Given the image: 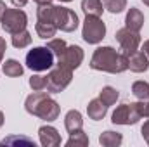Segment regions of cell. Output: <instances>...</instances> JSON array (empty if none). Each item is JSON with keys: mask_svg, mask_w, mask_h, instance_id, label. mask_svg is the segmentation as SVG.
<instances>
[{"mask_svg": "<svg viewBox=\"0 0 149 147\" xmlns=\"http://www.w3.org/2000/svg\"><path fill=\"white\" fill-rule=\"evenodd\" d=\"M54 12H56V5H52V3L38 5L37 19L38 21H52V23H54Z\"/></svg>", "mask_w": 149, "mask_h": 147, "instance_id": "cell-22", "label": "cell"}, {"mask_svg": "<svg viewBox=\"0 0 149 147\" xmlns=\"http://www.w3.org/2000/svg\"><path fill=\"white\" fill-rule=\"evenodd\" d=\"M118 97H120V94H118V90L113 88V87H104V88L99 92V99H101L108 107L113 106V104H116Z\"/></svg>", "mask_w": 149, "mask_h": 147, "instance_id": "cell-21", "label": "cell"}, {"mask_svg": "<svg viewBox=\"0 0 149 147\" xmlns=\"http://www.w3.org/2000/svg\"><path fill=\"white\" fill-rule=\"evenodd\" d=\"M90 68L95 71H106V73H123L128 69V57L121 52H116L113 47H99L95 49Z\"/></svg>", "mask_w": 149, "mask_h": 147, "instance_id": "cell-1", "label": "cell"}, {"mask_svg": "<svg viewBox=\"0 0 149 147\" xmlns=\"http://www.w3.org/2000/svg\"><path fill=\"white\" fill-rule=\"evenodd\" d=\"M142 52L148 55V59H149V40H146V42H144V45H142Z\"/></svg>", "mask_w": 149, "mask_h": 147, "instance_id": "cell-32", "label": "cell"}, {"mask_svg": "<svg viewBox=\"0 0 149 147\" xmlns=\"http://www.w3.org/2000/svg\"><path fill=\"white\" fill-rule=\"evenodd\" d=\"M142 118H144V101H139L118 106L113 112L111 121L114 125H135Z\"/></svg>", "mask_w": 149, "mask_h": 147, "instance_id": "cell-3", "label": "cell"}, {"mask_svg": "<svg viewBox=\"0 0 149 147\" xmlns=\"http://www.w3.org/2000/svg\"><path fill=\"white\" fill-rule=\"evenodd\" d=\"M5 50H7V43H5V40H3V38L0 37V64H2V57H3Z\"/></svg>", "mask_w": 149, "mask_h": 147, "instance_id": "cell-30", "label": "cell"}, {"mask_svg": "<svg viewBox=\"0 0 149 147\" xmlns=\"http://www.w3.org/2000/svg\"><path fill=\"white\" fill-rule=\"evenodd\" d=\"M81 37L87 43H99L102 42V38L106 37V24L102 23L101 17L95 16H85L83 21V30H81Z\"/></svg>", "mask_w": 149, "mask_h": 147, "instance_id": "cell-6", "label": "cell"}, {"mask_svg": "<svg viewBox=\"0 0 149 147\" xmlns=\"http://www.w3.org/2000/svg\"><path fill=\"white\" fill-rule=\"evenodd\" d=\"M114 38L121 45V50H123L125 55L135 52L139 49V45H141V35H139V31H134V30H130L127 26L121 28V30H118Z\"/></svg>", "mask_w": 149, "mask_h": 147, "instance_id": "cell-9", "label": "cell"}, {"mask_svg": "<svg viewBox=\"0 0 149 147\" xmlns=\"http://www.w3.org/2000/svg\"><path fill=\"white\" fill-rule=\"evenodd\" d=\"M30 87L33 92H42L47 88V76H40V74H33L30 78Z\"/></svg>", "mask_w": 149, "mask_h": 147, "instance_id": "cell-27", "label": "cell"}, {"mask_svg": "<svg viewBox=\"0 0 149 147\" xmlns=\"http://www.w3.org/2000/svg\"><path fill=\"white\" fill-rule=\"evenodd\" d=\"M128 57V69L134 73H144L149 69V59L142 50H135L127 55Z\"/></svg>", "mask_w": 149, "mask_h": 147, "instance_id": "cell-11", "label": "cell"}, {"mask_svg": "<svg viewBox=\"0 0 149 147\" xmlns=\"http://www.w3.org/2000/svg\"><path fill=\"white\" fill-rule=\"evenodd\" d=\"M106 112H108V106H106L101 99H94V101H90L88 106H87V114H88V118L94 119V121H101V119L106 116Z\"/></svg>", "mask_w": 149, "mask_h": 147, "instance_id": "cell-15", "label": "cell"}, {"mask_svg": "<svg viewBox=\"0 0 149 147\" xmlns=\"http://www.w3.org/2000/svg\"><path fill=\"white\" fill-rule=\"evenodd\" d=\"M83 62V50L78 45H70L66 47V50L63 52L61 57H57V66H63L66 69H76L80 68V64Z\"/></svg>", "mask_w": 149, "mask_h": 147, "instance_id": "cell-10", "label": "cell"}, {"mask_svg": "<svg viewBox=\"0 0 149 147\" xmlns=\"http://www.w3.org/2000/svg\"><path fill=\"white\" fill-rule=\"evenodd\" d=\"M5 9H7V5L0 0V19H2V16H3V12H5Z\"/></svg>", "mask_w": 149, "mask_h": 147, "instance_id": "cell-34", "label": "cell"}, {"mask_svg": "<svg viewBox=\"0 0 149 147\" xmlns=\"http://www.w3.org/2000/svg\"><path fill=\"white\" fill-rule=\"evenodd\" d=\"M104 3L101 0H81V10L85 12V16H95L101 17L102 16V9Z\"/></svg>", "mask_w": 149, "mask_h": 147, "instance_id": "cell-17", "label": "cell"}, {"mask_svg": "<svg viewBox=\"0 0 149 147\" xmlns=\"http://www.w3.org/2000/svg\"><path fill=\"white\" fill-rule=\"evenodd\" d=\"M71 78H73V71L71 69L57 66L56 69H52L47 74V90L50 94H59L71 83Z\"/></svg>", "mask_w": 149, "mask_h": 147, "instance_id": "cell-7", "label": "cell"}, {"mask_svg": "<svg viewBox=\"0 0 149 147\" xmlns=\"http://www.w3.org/2000/svg\"><path fill=\"white\" fill-rule=\"evenodd\" d=\"M125 24H127V28H130L134 31H141L144 26V14L137 7H130V10L127 12V17H125Z\"/></svg>", "mask_w": 149, "mask_h": 147, "instance_id": "cell-13", "label": "cell"}, {"mask_svg": "<svg viewBox=\"0 0 149 147\" xmlns=\"http://www.w3.org/2000/svg\"><path fill=\"white\" fill-rule=\"evenodd\" d=\"M64 126H66V130L70 133H73L76 130H81L83 128V116H81V112L76 109L68 111L66 116H64Z\"/></svg>", "mask_w": 149, "mask_h": 147, "instance_id": "cell-14", "label": "cell"}, {"mask_svg": "<svg viewBox=\"0 0 149 147\" xmlns=\"http://www.w3.org/2000/svg\"><path fill=\"white\" fill-rule=\"evenodd\" d=\"M35 30H37V33H38V37L40 38H43V40H50L52 37H56L57 26H56V23H52V21H37Z\"/></svg>", "mask_w": 149, "mask_h": 147, "instance_id": "cell-16", "label": "cell"}, {"mask_svg": "<svg viewBox=\"0 0 149 147\" xmlns=\"http://www.w3.org/2000/svg\"><path fill=\"white\" fill-rule=\"evenodd\" d=\"M3 119H5V118H3V112H2V111H0V126H2V125H3Z\"/></svg>", "mask_w": 149, "mask_h": 147, "instance_id": "cell-36", "label": "cell"}, {"mask_svg": "<svg viewBox=\"0 0 149 147\" xmlns=\"http://www.w3.org/2000/svg\"><path fill=\"white\" fill-rule=\"evenodd\" d=\"M142 2H144V3H146V5H149V0H142Z\"/></svg>", "mask_w": 149, "mask_h": 147, "instance_id": "cell-37", "label": "cell"}, {"mask_svg": "<svg viewBox=\"0 0 149 147\" xmlns=\"http://www.w3.org/2000/svg\"><path fill=\"white\" fill-rule=\"evenodd\" d=\"M66 146L68 147H73V146L74 147H85V146H88V135H87L83 130H76V132H73V133L70 135Z\"/></svg>", "mask_w": 149, "mask_h": 147, "instance_id": "cell-20", "label": "cell"}, {"mask_svg": "<svg viewBox=\"0 0 149 147\" xmlns=\"http://www.w3.org/2000/svg\"><path fill=\"white\" fill-rule=\"evenodd\" d=\"M2 28L5 33H19L23 30H26V24H28V16L24 14V10H21L19 7L17 9H5L2 19Z\"/></svg>", "mask_w": 149, "mask_h": 147, "instance_id": "cell-5", "label": "cell"}, {"mask_svg": "<svg viewBox=\"0 0 149 147\" xmlns=\"http://www.w3.org/2000/svg\"><path fill=\"white\" fill-rule=\"evenodd\" d=\"M54 23L57 26V30L71 33L78 28V16L76 12L68 9V7H61L56 5V12H54Z\"/></svg>", "mask_w": 149, "mask_h": 147, "instance_id": "cell-8", "label": "cell"}, {"mask_svg": "<svg viewBox=\"0 0 149 147\" xmlns=\"http://www.w3.org/2000/svg\"><path fill=\"white\" fill-rule=\"evenodd\" d=\"M10 2H12L16 7H24V5L28 3V0H10Z\"/></svg>", "mask_w": 149, "mask_h": 147, "instance_id": "cell-31", "label": "cell"}, {"mask_svg": "<svg viewBox=\"0 0 149 147\" xmlns=\"http://www.w3.org/2000/svg\"><path fill=\"white\" fill-rule=\"evenodd\" d=\"M54 54L47 47H35L26 54V66L31 71H47L54 66Z\"/></svg>", "mask_w": 149, "mask_h": 147, "instance_id": "cell-4", "label": "cell"}, {"mask_svg": "<svg viewBox=\"0 0 149 147\" xmlns=\"http://www.w3.org/2000/svg\"><path fill=\"white\" fill-rule=\"evenodd\" d=\"M2 69H3V74L5 76H10V78H17V76H21L23 71H24V68L21 66V62L16 61V59H7L2 64Z\"/></svg>", "mask_w": 149, "mask_h": 147, "instance_id": "cell-19", "label": "cell"}, {"mask_svg": "<svg viewBox=\"0 0 149 147\" xmlns=\"http://www.w3.org/2000/svg\"><path fill=\"white\" fill-rule=\"evenodd\" d=\"M24 109L45 121H56L61 112L59 104L45 92H33L31 95H28L24 102Z\"/></svg>", "mask_w": 149, "mask_h": 147, "instance_id": "cell-2", "label": "cell"}, {"mask_svg": "<svg viewBox=\"0 0 149 147\" xmlns=\"http://www.w3.org/2000/svg\"><path fill=\"white\" fill-rule=\"evenodd\" d=\"M14 142H24V144H30V146L35 147V142L31 139H28V137H9V139H3L0 142V146L5 147V146H9V144H14Z\"/></svg>", "mask_w": 149, "mask_h": 147, "instance_id": "cell-28", "label": "cell"}, {"mask_svg": "<svg viewBox=\"0 0 149 147\" xmlns=\"http://www.w3.org/2000/svg\"><path fill=\"white\" fill-rule=\"evenodd\" d=\"M33 2H37L38 5H43V3H50L52 0H33Z\"/></svg>", "mask_w": 149, "mask_h": 147, "instance_id": "cell-35", "label": "cell"}, {"mask_svg": "<svg viewBox=\"0 0 149 147\" xmlns=\"http://www.w3.org/2000/svg\"><path fill=\"white\" fill-rule=\"evenodd\" d=\"M66 42L64 40H61V38H50L49 42H47V49H50V52L56 55V57H61L63 55V52L66 50Z\"/></svg>", "mask_w": 149, "mask_h": 147, "instance_id": "cell-25", "label": "cell"}, {"mask_svg": "<svg viewBox=\"0 0 149 147\" xmlns=\"http://www.w3.org/2000/svg\"><path fill=\"white\" fill-rule=\"evenodd\" d=\"M141 133H142V137H144V140L149 144V119L142 125V128H141Z\"/></svg>", "mask_w": 149, "mask_h": 147, "instance_id": "cell-29", "label": "cell"}, {"mask_svg": "<svg viewBox=\"0 0 149 147\" xmlns=\"http://www.w3.org/2000/svg\"><path fill=\"white\" fill-rule=\"evenodd\" d=\"M30 43H31V35H30V31H26V30H23V31L12 35V45H14L16 49H24V47H28Z\"/></svg>", "mask_w": 149, "mask_h": 147, "instance_id": "cell-24", "label": "cell"}, {"mask_svg": "<svg viewBox=\"0 0 149 147\" xmlns=\"http://www.w3.org/2000/svg\"><path fill=\"white\" fill-rule=\"evenodd\" d=\"M144 118H149V101H144Z\"/></svg>", "mask_w": 149, "mask_h": 147, "instance_id": "cell-33", "label": "cell"}, {"mask_svg": "<svg viewBox=\"0 0 149 147\" xmlns=\"http://www.w3.org/2000/svg\"><path fill=\"white\" fill-rule=\"evenodd\" d=\"M59 2H71V0H59Z\"/></svg>", "mask_w": 149, "mask_h": 147, "instance_id": "cell-38", "label": "cell"}, {"mask_svg": "<svg viewBox=\"0 0 149 147\" xmlns=\"http://www.w3.org/2000/svg\"><path fill=\"white\" fill-rule=\"evenodd\" d=\"M132 94L139 101H149V83L148 81H135L132 85Z\"/></svg>", "mask_w": 149, "mask_h": 147, "instance_id": "cell-23", "label": "cell"}, {"mask_svg": "<svg viewBox=\"0 0 149 147\" xmlns=\"http://www.w3.org/2000/svg\"><path fill=\"white\" fill-rule=\"evenodd\" d=\"M121 142H123V137L118 132L108 130V132H104V133L99 135V144L104 146V147H118Z\"/></svg>", "mask_w": 149, "mask_h": 147, "instance_id": "cell-18", "label": "cell"}, {"mask_svg": "<svg viewBox=\"0 0 149 147\" xmlns=\"http://www.w3.org/2000/svg\"><path fill=\"white\" fill-rule=\"evenodd\" d=\"M40 144L43 147H57L61 146V135L54 126H40L38 130Z\"/></svg>", "mask_w": 149, "mask_h": 147, "instance_id": "cell-12", "label": "cell"}, {"mask_svg": "<svg viewBox=\"0 0 149 147\" xmlns=\"http://www.w3.org/2000/svg\"><path fill=\"white\" fill-rule=\"evenodd\" d=\"M104 9L111 14H120L127 9V0H104Z\"/></svg>", "mask_w": 149, "mask_h": 147, "instance_id": "cell-26", "label": "cell"}]
</instances>
